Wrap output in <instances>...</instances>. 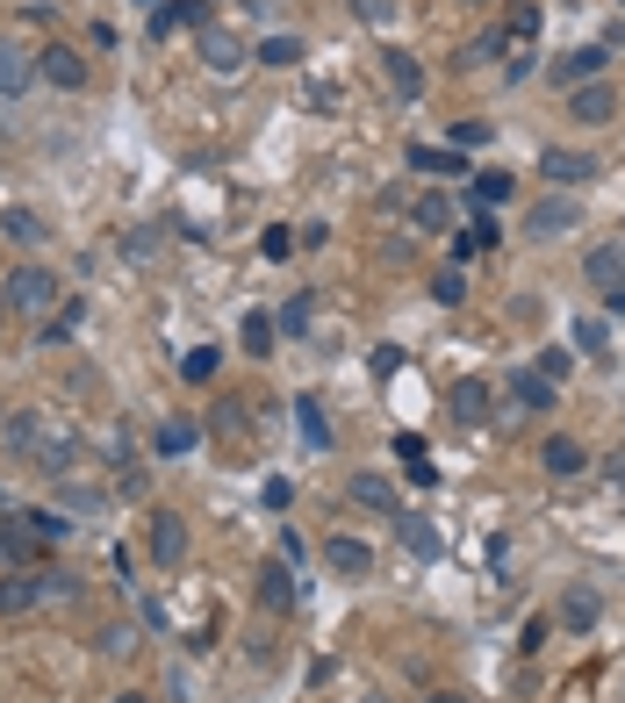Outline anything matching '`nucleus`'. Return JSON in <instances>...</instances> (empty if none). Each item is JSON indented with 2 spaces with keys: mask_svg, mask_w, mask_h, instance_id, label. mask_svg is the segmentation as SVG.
<instances>
[{
  "mask_svg": "<svg viewBox=\"0 0 625 703\" xmlns=\"http://www.w3.org/2000/svg\"><path fill=\"white\" fill-rule=\"evenodd\" d=\"M540 467L554 473V481H575V473L589 467V452L575 446V438H561V431H554V438H546V446H540Z\"/></svg>",
  "mask_w": 625,
  "mask_h": 703,
  "instance_id": "9d476101",
  "label": "nucleus"
},
{
  "mask_svg": "<svg viewBox=\"0 0 625 703\" xmlns=\"http://www.w3.org/2000/svg\"><path fill=\"white\" fill-rule=\"evenodd\" d=\"M37 446H43L37 409H0V452H14V460H37Z\"/></svg>",
  "mask_w": 625,
  "mask_h": 703,
  "instance_id": "423d86ee",
  "label": "nucleus"
},
{
  "mask_svg": "<svg viewBox=\"0 0 625 703\" xmlns=\"http://www.w3.org/2000/svg\"><path fill=\"white\" fill-rule=\"evenodd\" d=\"M180 553H188V524H180L173 510H159V517H151V560H159V568H173Z\"/></svg>",
  "mask_w": 625,
  "mask_h": 703,
  "instance_id": "9b49d317",
  "label": "nucleus"
},
{
  "mask_svg": "<svg viewBox=\"0 0 625 703\" xmlns=\"http://www.w3.org/2000/svg\"><path fill=\"white\" fill-rule=\"evenodd\" d=\"M597 618H604L597 589H568V595H561V624H568V632H589Z\"/></svg>",
  "mask_w": 625,
  "mask_h": 703,
  "instance_id": "5701e85b",
  "label": "nucleus"
},
{
  "mask_svg": "<svg viewBox=\"0 0 625 703\" xmlns=\"http://www.w3.org/2000/svg\"><path fill=\"white\" fill-rule=\"evenodd\" d=\"M381 80H389L403 101H417V94H424V65H417L410 51H381Z\"/></svg>",
  "mask_w": 625,
  "mask_h": 703,
  "instance_id": "4468645a",
  "label": "nucleus"
},
{
  "mask_svg": "<svg viewBox=\"0 0 625 703\" xmlns=\"http://www.w3.org/2000/svg\"><path fill=\"white\" fill-rule=\"evenodd\" d=\"M0 295H8V309H51L58 302V281L43 266H14L8 281H0Z\"/></svg>",
  "mask_w": 625,
  "mask_h": 703,
  "instance_id": "7ed1b4c3",
  "label": "nucleus"
},
{
  "mask_svg": "<svg viewBox=\"0 0 625 703\" xmlns=\"http://www.w3.org/2000/svg\"><path fill=\"white\" fill-rule=\"evenodd\" d=\"M22 524L37 531V546H58V539H65V531H72V524H65V517H58V510H22Z\"/></svg>",
  "mask_w": 625,
  "mask_h": 703,
  "instance_id": "c85d7f7f",
  "label": "nucleus"
},
{
  "mask_svg": "<svg viewBox=\"0 0 625 703\" xmlns=\"http://www.w3.org/2000/svg\"><path fill=\"white\" fill-rule=\"evenodd\" d=\"M475 202H511V173H475Z\"/></svg>",
  "mask_w": 625,
  "mask_h": 703,
  "instance_id": "f704fd0d",
  "label": "nucleus"
},
{
  "mask_svg": "<svg viewBox=\"0 0 625 703\" xmlns=\"http://www.w3.org/2000/svg\"><path fill=\"white\" fill-rule=\"evenodd\" d=\"M503 72H511V86L525 80V72H532V43H511V65H503Z\"/></svg>",
  "mask_w": 625,
  "mask_h": 703,
  "instance_id": "79ce46f5",
  "label": "nucleus"
},
{
  "mask_svg": "<svg viewBox=\"0 0 625 703\" xmlns=\"http://www.w3.org/2000/svg\"><path fill=\"white\" fill-rule=\"evenodd\" d=\"M575 223H583L575 194H546V202H532V208H525V237H532V244H554V237H568Z\"/></svg>",
  "mask_w": 625,
  "mask_h": 703,
  "instance_id": "f257e3e1",
  "label": "nucleus"
},
{
  "mask_svg": "<svg viewBox=\"0 0 625 703\" xmlns=\"http://www.w3.org/2000/svg\"><path fill=\"white\" fill-rule=\"evenodd\" d=\"M410 223H417L424 237L453 231V202H446V194H417V202H410Z\"/></svg>",
  "mask_w": 625,
  "mask_h": 703,
  "instance_id": "4be33fe9",
  "label": "nucleus"
},
{
  "mask_svg": "<svg viewBox=\"0 0 625 703\" xmlns=\"http://www.w3.org/2000/svg\"><path fill=\"white\" fill-rule=\"evenodd\" d=\"M151 446H159L165 460H180V452H194V446H202V424H194V417H165Z\"/></svg>",
  "mask_w": 625,
  "mask_h": 703,
  "instance_id": "aec40b11",
  "label": "nucleus"
},
{
  "mask_svg": "<svg viewBox=\"0 0 625 703\" xmlns=\"http://www.w3.org/2000/svg\"><path fill=\"white\" fill-rule=\"evenodd\" d=\"M575 352H589V359H612V324H604V316H575Z\"/></svg>",
  "mask_w": 625,
  "mask_h": 703,
  "instance_id": "b1692460",
  "label": "nucleus"
},
{
  "mask_svg": "<svg viewBox=\"0 0 625 703\" xmlns=\"http://www.w3.org/2000/svg\"><path fill=\"white\" fill-rule=\"evenodd\" d=\"M29 603H43V589H37V574H14V582H0V610H29Z\"/></svg>",
  "mask_w": 625,
  "mask_h": 703,
  "instance_id": "cd10ccee",
  "label": "nucleus"
},
{
  "mask_svg": "<svg viewBox=\"0 0 625 703\" xmlns=\"http://www.w3.org/2000/svg\"><path fill=\"white\" fill-rule=\"evenodd\" d=\"M461 8H490V0H461Z\"/></svg>",
  "mask_w": 625,
  "mask_h": 703,
  "instance_id": "de8ad7c7",
  "label": "nucleus"
},
{
  "mask_svg": "<svg viewBox=\"0 0 625 703\" xmlns=\"http://www.w3.org/2000/svg\"><path fill=\"white\" fill-rule=\"evenodd\" d=\"M490 122H453V151H461V144H490Z\"/></svg>",
  "mask_w": 625,
  "mask_h": 703,
  "instance_id": "ea45409f",
  "label": "nucleus"
},
{
  "mask_svg": "<svg viewBox=\"0 0 625 703\" xmlns=\"http://www.w3.org/2000/svg\"><path fill=\"white\" fill-rule=\"evenodd\" d=\"M29 80H37V58H29L14 37H0V94H22Z\"/></svg>",
  "mask_w": 625,
  "mask_h": 703,
  "instance_id": "2eb2a0df",
  "label": "nucleus"
},
{
  "mask_svg": "<svg viewBox=\"0 0 625 703\" xmlns=\"http://www.w3.org/2000/svg\"><path fill=\"white\" fill-rule=\"evenodd\" d=\"M432 302H446V309H461V302H467V281H461V266H446V273L432 281Z\"/></svg>",
  "mask_w": 625,
  "mask_h": 703,
  "instance_id": "7c9ffc66",
  "label": "nucleus"
},
{
  "mask_svg": "<svg viewBox=\"0 0 625 703\" xmlns=\"http://www.w3.org/2000/svg\"><path fill=\"white\" fill-rule=\"evenodd\" d=\"M540 173L546 180H561V187H575V180H597V159H589V151H546V159H540Z\"/></svg>",
  "mask_w": 625,
  "mask_h": 703,
  "instance_id": "f8f14e48",
  "label": "nucleus"
},
{
  "mask_svg": "<svg viewBox=\"0 0 625 703\" xmlns=\"http://www.w3.org/2000/svg\"><path fill=\"white\" fill-rule=\"evenodd\" d=\"M209 22V0H165L159 14H151V37H173V29H202Z\"/></svg>",
  "mask_w": 625,
  "mask_h": 703,
  "instance_id": "a211bd4d",
  "label": "nucleus"
},
{
  "mask_svg": "<svg viewBox=\"0 0 625 703\" xmlns=\"http://www.w3.org/2000/svg\"><path fill=\"white\" fill-rule=\"evenodd\" d=\"M259 58H266V65H302V43L295 37H266V43H259Z\"/></svg>",
  "mask_w": 625,
  "mask_h": 703,
  "instance_id": "473e14b6",
  "label": "nucleus"
},
{
  "mask_svg": "<svg viewBox=\"0 0 625 703\" xmlns=\"http://www.w3.org/2000/svg\"><path fill=\"white\" fill-rule=\"evenodd\" d=\"M58 502H65V510H101V488H65Z\"/></svg>",
  "mask_w": 625,
  "mask_h": 703,
  "instance_id": "a19ab883",
  "label": "nucleus"
},
{
  "mask_svg": "<svg viewBox=\"0 0 625 703\" xmlns=\"http://www.w3.org/2000/svg\"><path fill=\"white\" fill-rule=\"evenodd\" d=\"M295 409H302V431H310V446H331V424H324V409H316L310 395H302Z\"/></svg>",
  "mask_w": 625,
  "mask_h": 703,
  "instance_id": "c9c22d12",
  "label": "nucleus"
},
{
  "mask_svg": "<svg viewBox=\"0 0 625 703\" xmlns=\"http://www.w3.org/2000/svg\"><path fill=\"white\" fill-rule=\"evenodd\" d=\"M245 352H273V316H245Z\"/></svg>",
  "mask_w": 625,
  "mask_h": 703,
  "instance_id": "4c0bfd02",
  "label": "nucleus"
},
{
  "mask_svg": "<svg viewBox=\"0 0 625 703\" xmlns=\"http://www.w3.org/2000/svg\"><path fill=\"white\" fill-rule=\"evenodd\" d=\"M115 703H144V696H137V690H123V696H115Z\"/></svg>",
  "mask_w": 625,
  "mask_h": 703,
  "instance_id": "49530a36",
  "label": "nucleus"
},
{
  "mask_svg": "<svg viewBox=\"0 0 625 703\" xmlns=\"http://www.w3.org/2000/svg\"><path fill=\"white\" fill-rule=\"evenodd\" d=\"M511 403H517V417H540V409H554V380L546 374H511Z\"/></svg>",
  "mask_w": 625,
  "mask_h": 703,
  "instance_id": "ddd939ff",
  "label": "nucleus"
},
{
  "mask_svg": "<svg viewBox=\"0 0 625 703\" xmlns=\"http://www.w3.org/2000/svg\"><path fill=\"white\" fill-rule=\"evenodd\" d=\"M345 496H353L360 510H381V517H403V502H395V481H389V473H374V467L345 473Z\"/></svg>",
  "mask_w": 625,
  "mask_h": 703,
  "instance_id": "20e7f679",
  "label": "nucleus"
},
{
  "mask_svg": "<svg viewBox=\"0 0 625 703\" xmlns=\"http://www.w3.org/2000/svg\"><path fill=\"white\" fill-rule=\"evenodd\" d=\"M618 8H625V0H618Z\"/></svg>",
  "mask_w": 625,
  "mask_h": 703,
  "instance_id": "3c124183",
  "label": "nucleus"
},
{
  "mask_svg": "<svg viewBox=\"0 0 625 703\" xmlns=\"http://www.w3.org/2000/svg\"><path fill=\"white\" fill-rule=\"evenodd\" d=\"M0 560H8V568H29V560H37V531H29L22 517L0 524Z\"/></svg>",
  "mask_w": 625,
  "mask_h": 703,
  "instance_id": "412c9836",
  "label": "nucleus"
},
{
  "mask_svg": "<svg viewBox=\"0 0 625 703\" xmlns=\"http://www.w3.org/2000/svg\"><path fill=\"white\" fill-rule=\"evenodd\" d=\"M424 703H467V696H424Z\"/></svg>",
  "mask_w": 625,
  "mask_h": 703,
  "instance_id": "a18cd8bd",
  "label": "nucleus"
},
{
  "mask_svg": "<svg viewBox=\"0 0 625 703\" xmlns=\"http://www.w3.org/2000/svg\"><path fill=\"white\" fill-rule=\"evenodd\" d=\"M618 703H625V682H618Z\"/></svg>",
  "mask_w": 625,
  "mask_h": 703,
  "instance_id": "8fccbe9b",
  "label": "nucleus"
},
{
  "mask_svg": "<svg viewBox=\"0 0 625 703\" xmlns=\"http://www.w3.org/2000/svg\"><path fill=\"white\" fill-rule=\"evenodd\" d=\"M259 603H266V610L295 603V568H288V560H266V568H259Z\"/></svg>",
  "mask_w": 625,
  "mask_h": 703,
  "instance_id": "6ab92c4d",
  "label": "nucleus"
},
{
  "mask_svg": "<svg viewBox=\"0 0 625 703\" xmlns=\"http://www.w3.org/2000/svg\"><path fill=\"white\" fill-rule=\"evenodd\" d=\"M583 273H589L597 295H618V287H625V244H597V252L583 258Z\"/></svg>",
  "mask_w": 625,
  "mask_h": 703,
  "instance_id": "1a4fd4ad",
  "label": "nucleus"
},
{
  "mask_svg": "<svg viewBox=\"0 0 625 703\" xmlns=\"http://www.w3.org/2000/svg\"><path fill=\"white\" fill-rule=\"evenodd\" d=\"M80 467V446H72V438H43L37 446V473H72Z\"/></svg>",
  "mask_w": 625,
  "mask_h": 703,
  "instance_id": "a878e982",
  "label": "nucleus"
},
{
  "mask_svg": "<svg viewBox=\"0 0 625 703\" xmlns=\"http://www.w3.org/2000/svg\"><path fill=\"white\" fill-rule=\"evenodd\" d=\"M194 51H202V65L209 72H216V80H231V72H245V43H238L231 37V29H223V22H202V29H194Z\"/></svg>",
  "mask_w": 625,
  "mask_h": 703,
  "instance_id": "f03ea898",
  "label": "nucleus"
},
{
  "mask_svg": "<svg viewBox=\"0 0 625 703\" xmlns=\"http://www.w3.org/2000/svg\"><path fill=\"white\" fill-rule=\"evenodd\" d=\"M180 374H188V380H209V374H216V345H194V352H188V366H180Z\"/></svg>",
  "mask_w": 625,
  "mask_h": 703,
  "instance_id": "e433bc0d",
  "label": "nucleus"
},
{
  "mask_svg": "<svg viewBox=\"0 0 625 703\" xmlns=\"http://www.w3.org/2000/svg\"><path fill=\"white\" fill-rule=\"evenodd\" d=\"M532 374H546V380H561V374H568V352H540V366H532Z\"/></svg>",
  "mask_w": 625,
  "mask_h": 703,
  "instance_id": "37998d69",
  "label": "nucleus"
},
{
  "mask_svg": "<svg viewBox=\"0 0 625 703\" xmlns=\"http://www.w3.org/2000/svg\"><path fill=\"white\" fill-rule=\"evenodd\" d=\"M604 309H612V316H625V287H618V295H604Z\"/></svg>",
  "mask_w": 625,
  "mask_h": 703,
  "instance_id": "c03bdc74",
  "label": "nucleus"
},
{
  "mask_svg": "<svg viewBox=\"0 0 625 703\" xmlns=\"http://www.w3.org/2000/svg\"><path fill=\"white\" fill-rule=\"evenodd\" d=\"M0 231H8L14 244H37V237H43V223L29 216V208H8V216H0Z\"/></svg>",
  "mask_w": 625,
  "mask_h": 703,
  "instance_id": "2f4dec72",
  "label": "nucleus"
},
{
  "mask_svg": "<svg viewBox=\"0 0 625 703\" xmlns=\"http://www.w3.org/2000/svg\"><path fill=\"white\" fill-rule=\"evenodd\" d=\"M503 51H511V29H482V37H475V43H467V51H461V58H453V65H461V72H467V65H490V58H503Z\"/></svg>",
  "mask_w": 625,
  "mask_h": 703,
  "instance_id": "393cba45",
  "label": "nucleus"
},
{
  "mask_svg": "<svg viewBox=\"0 0 625 703\" xmlns=\"http://www.w3.org/2000/svg\"><path fill=\"white\" fill-rule=\"evenodd\" d=\"M568 109H575V122H612L618 115V94L604 80H589V86H575V94H568Z\"/></svg>",
  "mask_w": 625,
  "mask_h": 703,
  "instance_id": "f3484780",
  "label": "nucleus"
},
{
  "mask_svg": "<svg viewBox=\"0 0 625 703\" xmlns=\"http://www.w3.org/2000/svg\"><path fill=\"white\" fill-rule=\"evenodd\" d=\"M259 252H266V258H288V252H295V231H288V223H273V231L259 237Z\"/></svg>",
  "mask_w": 625,
  "mask_h": 703,
  "instance_id": "58836bf2",
  "label": "nucleus"
},
{
  "mask_svg": "<svg viewBox=\"0 0 625 703\" xmlns=\"http://www.w3.org/2000/svg\"><path fill=\"white\" fill-rule=\"evenodd\" d=\"M345 8H353L367 29H389V22H395V0H345Z\"/></svg>",
  "mask_w": 625,
  "mask_h": 703,
  "instance_id": "72a5a7b5",
  "label": "nucleus"
},
{
  "mask_svg": "<svg viewBox=\"0 0 625 703\" xmlns=\"http://www.w3.org/2000/svg\"><path fill=\"white\" fill-rule=\"evenodd\" d=\"M0 316H8V295H0Z\"/></svg>",
  "mask_w": 625,
  "mask_h": 703,
  "instance_id": "09e8293b",
  "label": "nucleus"
},
{
  "mask_svg": "<svg viewBox=\"0 0 625 703\" xmlns=\"http://www.w3.org/2000/svg\"><path fill=\"white\" fill-rule=\"evenodd\" d=\"M589 80H604V43H583V51L554 58V86L561 94H575V86H589Z\"/></svg>",
  "mask_w": 625,
  "mask_h": 703,
  "instance_id": "39448f33",
  "label": "nucleus"
},
{
  "mask_svg": "<svg viewBox=\"0 0 625 703\" xmlns=\"http://www.w3.org/2000/svg\"><path fill=\"white\" fill-rule=\"evenodd\" d=\"M403 546H410L417 560H438V553H446V546H438V531H432V517H403Z\"/></svg>",
  "mask_w": 625,
  "mask_h": 703,
  "instance_id": "bb28decb",
  "label": "nucleus"
},
{
  "mask_svg": "<svg viewBox=\"0 0 625 703\" xmlns=\"http://www.w3.org/2000/svg\"><path fill=\"white\" fill-rule=\"evenodd\" d=\"M324 560H331V574H353V582H367V574H374V546L367 539H345V531L324 546Z\"/></svg>",
  "mask_w": 625,
  "mask_h": 703,
  "instance_id": "6e6552de",
  "label": "nucleus"
},
{
  "mask_svg": "<svg viewBox=\"0 0 625 703\" xmlns=\"http://www.w3.org/2000/svg\"><path fill=\"white\" fill-rule=\"evenodd\" d=\"M446 403H453V417H461V424H490V380H475V374L453 380Z\"/></svg>",
  "mask_w": 625,
  "mask_h": 703,
  "instance_id": "dca6fc26",
  "label": "nucleus"
},
{
  "mask_svg": "<svg viewBox=\"0 0 625 703\" xmlns=\"http://www.w3.org/2000/svg\"><path fill=\"white\" fill-rule=\"evenodd\" d=\"M410 165H417V173H461V151H432V144H417L410 151ZM467 180V173H461Z\"/></svg>",
  "mask_w": 625,
  "mask_h": 703,
  "instance_id": "c756f323",
  "label": "nucleus"
},
{
  "mask_svg": "<svg viewBox=\"0 0 625 703\" xmlns=\"http://www.w3.org/2000/svg\"><path fill=\"white\" fill-rule=\"evenodd\" d=\"M37 80H51V86H65V94H80V86H87V58L65 51V43H51V51L37 58Z\"/></svg>",
  "mask_w": 625,
  "mask_h": 703,
  "instance_id": "0eeeda50",
  "label": "nucleus"
}]
</instances>
